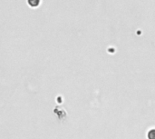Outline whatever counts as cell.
<instances>
[{
    "instance_id": "cell-1",
    "label": "cell",
    "mask_w": 155,
    "mask_h": 139,
    "mask_svg": "<svg viewBox=\"0 0 155 139\" xmlns=\"http://www.w3.org/2000/svg\"><path fill=\"white\" fill-rule=\"evenodd\" d=\"M148 137H149V138L150 139H155V130H152V131L149 133Z\"/></svg>"
}]
</instances>
